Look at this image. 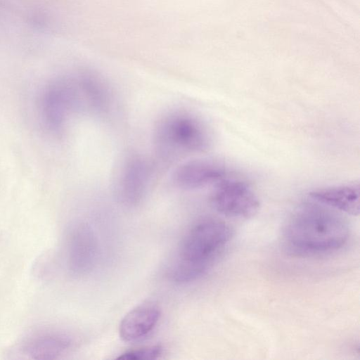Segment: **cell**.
<instances>
[{
  "label": "cell",
  "mask_w": 360,
  "mask_h": 360,
  "mask_svg": "<svg viewBox=\"0 0 360 360\" xmlns=\"http://www.w3.org/2000/svg\"><path fill=\"white\" fill-rule=\"evenodd\" d=\"M349 236L348 225L340 215L320 205H304L287 220L282 241L288 253L304 257L339 249Z\"/></svg>",
  "instance_id": "1"
},
{
  "label": "cell",
  "mask_w": 360,
  "mask_h": 360,
  "mask_svg": "<svg viewBox=\"0 0 360 360\" xmlns=\"http://www.w3.org/2000/svg\"><path fill=\"white\" fill-rule=\"evenodd\" d=\"M233 236L231 227L213 218L195 223L184 235L168 275L178 283H188L204 275Z\"/></svg>",
  "instance_id": "2"
},
{
  "label": "cell",
  "mask_w": 360,
  "mask_h": 360,
  "mask_svg": "<svg viewBox=\"0 0 360 360\" xmlns=\"http://www.w3.org/2000/svg\"><path fill=\"white\" fill-rule=\"evenodd\" d=\"M153 139L155 153L163 161L204 152L211 143L205 124L186 111H172L161 117L154 127Z\"/></svg>",
  "instance_id": "3"
},
{
  "label": "cell",
  "mask_w": 360,
  "mask_h": 360,
  "mask_svg": "<svg viewBox=\"0 0 360 360\" xmlns=\"http://www.w3.org/2000/svg\"><path fill=\"white\" fill-rule=\"evenodd\" d=\"M39 109L44 127L56 134L63 131L74 114L83 112L74 72L58 77L46 85Z\"/></svg>",
  "instance_id": "4"
},
{
  "label": "cell",
  "mask_w": 360,
  "mask_h": 360,
  "mask_svg": "<svg viewBox=\"0 0 360 360\" xmlns=\"http://www.w3.org/2000/svg\"><path fill=\"white\" fill-rule=\"evenodd\" d=\"M211 203L221 214L242 219L253 217L260 205L257 194L247 183L226 178L216 184Z\"/></svg>",
  "instance_id": "5"
},
{
  "label": "cell",
  "mask_w": 360,
  "mask_h": 360,
  "mask_svg": "<svg viewBox=\"0 0 360 360\" xmlns=\"http://www.w3.org/2000/svg\"><path fill=\"white\" fill-rule=\"evenodd\" d=\"M152 169L148 160L141 155L127 156L118 171L115 189L118 200L127 207L139 205L150 187Z\"/></svg>",
  "instance_id": "6"
},
{
  "label": "cell",
  "mask_w": 360,
  "mask_h": 360,
  "mask_svg": "<svg viewBox=\"0 0 360 360\" xmlns=\"http://www.w3.org/2000/svg\"><path fill=\"white\" fill-rule=\"evenodd\" d=\"M75 74L84 112L101 117L108 115L113 108L114 97L105 79L89 69L79 70Z\"/></svg>",
  "instance_id": "7"
},
{
  "label": "cell",
  "mask_w": 360,
  "mask_h": 360,
  "mask_svg": "<svg viewBox=\"0 0 360 360\" xmlns=\"http://www.w3.org/2000/svg\"><path fill=\"white\" fill-rule=\"evenodd\" d=\"M97 240L91 227L84 223L77 224L68 232L67 262L70 271L81 276L90 271L96 262Z\"/></svg>",
  "instance_id": "8"
},
{
  "label": "cell",
  "mask_w": 360,
  "mask_h": 360,
  "mask_svg": "<svg viewBox=\"0 0 360 360\" xmlns=\"http://www.w3.org/2000/svg\"><path fill=\"white\" fill-rule=\"evenodd\" d=\"M226 176V169L217 162L196 159L184 162L174 171L172 180L179 188L192 190L217 184Z\"/></svg>",
  "instance_id": "9"
},
{
  "label": "cell",
  "mask_w": 360,
  "mask_h": 360,
  "mask_svg": "<svg viewBox=\"0 0 360 360\" xmlns=\"http://www.w3.org/2000/svg\"><path fill=\"white\" fill-rule=\"evenodd\" d=\"M160 309L153 302L137 305L122 318L119 326L120 338L125 342H135L148 335L157 326Z\"/></svg>",
  "instance_id": "10"
},
{
  "label": "cell",
  "mask_w": 360,
  "mask_h": 360,
  "mask_svg": "<svg viewBox=\"0 0 360 360\" xmlns=\"http://www.w3.org/2000/svg\"><path fill=\"white\" fill-rule=\"evenodd\" d=\"M72 346L71 338L65 333L45 330L27 338L20 349L31 359H55L65 354Z\"/></svg>",
  "instance_id": "11"
},
{
  "label": "cell",
  "mask_w": 360,
  "mask_h": 360,
  "mask_svg": "<svg viewBox=\"0 0 360 360\" xmlns=\"http://www.w3.org/2000/svg\"><path fill=\"white\" fill-rule=\"evenodd\" d=\"M309 196L317 204L340 210L351 215H358L360 210V187L352 183L314 190Z\"/></svg>",
  "instance_id": "12"
},
{
  "label": "cell",
  "mask_w": 360,
  "mask_h": 360,
  "mask_svg": "<svg viewBox=\"0 0 360 360\" xmlns=\"http://www.w3.org/2000/svg\"><path fill=\"white\" fill-rule=\"evenodd\" d=\"M163 353L160 345L142 347L127 351L120 354L117 359L123 360H154L160 358Z\"/></svg>",
  "instance_id": "13"
}]
</instances>
